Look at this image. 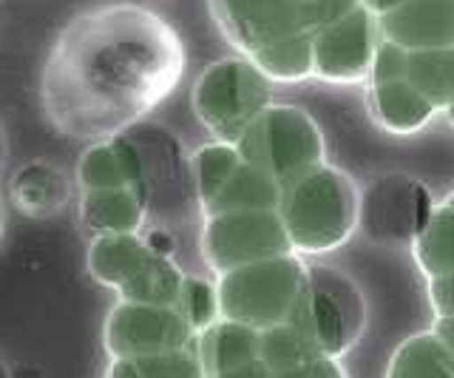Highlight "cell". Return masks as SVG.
Segmentation results:
<instances>
[{
    "label": "cell",
    "instance_id": "obj_39",
    "mask_svg": "<svg viewBox=\"0 0 454 378\" xmlns=\"http://www.w3.org/2000/svg\"><path fill=\"white\" fill-rule=\"evenodd\" d=\"M451 358H454V356H451Z\"/></svg>",
    "mask_w": 454,
    "mask_h": 378
},
{
    "label": "cell",
    "instance_id": "obj_9",
    "mask_svg": "<svg viewBox=\"0 0 454 378\" xmlns=\"http://www.w3.org/2000/svg\"><path fill=\"white\" fill-rule=\"evenodd\" d=\"M103 347L108 358L170 353L196 347V330L176 304L117 302L106 316Z\"/></svg>",
    "mask_w": 454,
    "mask_h": 378
},
{
    "label": "cell",
    "instance_id": "obj_16",
    "mask_svg": "<svg viewBox=\"0 0 454 378\" xmlns=\"http://www.w3.org/2000/svg\"><path fill=\"white\" fill-rule=\"evenodd\" d=\"M77 191L94 188H134L139 193V154L125 131L89 143L74 171Z\"/></svg>",
    "mask_w": 454,
    "mask_h": 378
},
{
    "label": "cell",
    "instance_id": "obj_5",
    "mask_svg": "<svg viewBox=\"0 0 454 378\" xmlns=\"http://www.w3.org/2000/svg\"><path fill=\"white\" fill-rule=\"evenodd\" d=\"M241 160L255 165L278 185H290L298 177L321 165L324 139L301 108L267 106L236 143Z\"/></svg>",
    "mask_w": 454,
    "mask_h": 378
},
{
    "label": "cell",
    "instance_id": "obj_19",
    "mask_svg": "<svg viewBox=\"0 0 454 378\" xmlns=\"http://www.w3.org/2000/svg\"><path fill=\"white\" fill-rule=\"evenodd\" d=\"M103 378H207L196 347L170 350V353L108 358Z\"/></svg>",
    "mask_w": 454,
    "mask_h": 378
},
{
    "label": "cell",
    "instance_id": "obj_2",
    "mask_svg": "<svg viewBox=\"0 0 454 378\" xmlns=\"http://www.w3.org/2000/svg\"><path fill=\"white\" fill-rule=\"evenodd\" d=\"M85 264L94 282L117 293V302L176 304L184 273L139 233L94 236Z\"/></svg>",
    "mask_w": 454,
    "mask_h": 378
},
{
    "label": "cell",
    "instance_id": "obj_29",
    "mask_svg": "<svg viewBox=\"0 0 454 378\" xmlns=\"http://www.w3.org/2000/svg\"><path fill=\"white\" fill-rule=\"evenodd\" d=\"M273 378H340V370L333 358H316L304 364V367H295L287 373H273Z\"/></svg>",
    "mask_w": 454,
    "mask_h": 378
},
{
    "label": "cell",
    "instance_id": "obj_22",
    "mask_svg": "<svg viewBox=\"0 0 454 378\" xmlns=\"http://www.w3.org/2000/svg\"><path fill=\"white\" fill-rule=\"evenodd\" d=\"M375 106L378 117L389 131H415L434 114L429 100H423V94L411 86L409 80L380 83L375 86Z\"/></svg>",
    "mask_w": 454,
    "mask_h": 378
},
{
    "label": "cell",
    "instance_id": "obj_31",
    "mask_svg": "<svg viewBox=\"0 0 454 378\" xmlns=\"http://www.w3.org/2000/svg\"><path fill=\"white\" fill-rule=\"evenodd\" d=\"M210 378H273V373H270L264 367V361H253V364H245V367L239 370H231V373H219V375H210Z\"/></svg>",
    "mask_w": 454,
    "mask_h": 378
},
{
    "label": "cell",
    "instance_id": "obj_13",
    "mask_svg": "<svg viewBox=\"0 0 454 378\" xmlns=\"http://www.w3.org/2000/svg\"><path fill=\"white\" fill-rule=\"evenodd\" d=\"M380 32L406 51L454 46V0H406L383 12Z\"/></svg>",
    "mask_w": 454,
    "mask_h": 378
},
{
    "label": "cell",
    "instance_id": "obj_23",
    "mask_svg": "<svg viewBox=\"0 0 454 378\" xmlns=\"http://www.w3.org/2000/svg\"><path fill=\"white\" fill-rule=\"evenodd\" d=\"M241 165V154L233 143H210L202 146L191 157V179L196 200L202 205V211L213 202V197L222 191V185L233 177V171Z\"/></svg>",
    "mask_w": 454,
    "mask_h": 378
},
{
    "label": "cell",
    "instance_id": "obj_37",
    "mask_svg": "<svg viewBox=\"0 0 454 378\" xmlns=\"http://www.w3.org/2000/svg\"><path fill=\"white\" fill-rule=\"evenodd\" d=\"M449 120H451V125H454V103L449 106Z\"/></svg>",
    "mask_w": 454,
    "mask_h": 378
},
{
    "label": "cell",
    "instance_id": "obj_38",
    "mask_svg": "<svg viewBox=\"0 0 454 378\" xmlns=\"http://www.w3.org/2000/svg\"><path fill=\"white\" fill-rule=\"evenodd\" d=\"M449 205H451V208H454V197H451V202H449Z\"/></svg>",
    "mask_w": 454,
    "mask_h": 378
},
{
    "label": "cell",
    "instance_id": "obj_35",
    "mask_svg": "<svg viewBox=\"0 0 454 378\" xmlns=\"http://www.w3.org/2000/svg\"><path fill=\"white\" fill-rule=\"evenodd\" d=\"M6 151H9V146H6V137H4V131H0V168H4V160H6Z\"/></svg>",
    "mask_w": 454,
    "mask_h": 378
},
{
    "label": "cell",
    "instance_id": "obj_14",
    "mask_svg": "<svg viewBox=\"0 0 454 378\" xmlns=\"http://www.w3.org/2000/svg\"><path fill=\"white\" fill-rule=\"evenodd\" d=\"M287 321H293V325L307 335L321 358H335L344 353L352 339V327H355L347 307L340 304L335 293H330L321 285H312L309 279Z\"/></svg>",
    "mask_w": 454,
    "mask_h": 378
},
{
    "label": "cell",
    "instance_id": "obj_25",
    "mask_svg": "<svg viewBox=\"0 0 454 378\" xmlns=\"http://www.w3.org/2000/svg\"><path fill=\"white\" fill-rule=\"evenodd\" d=\"M418 262L432 279L454 273V208L446 205L432 214L418 236Z\"/></svg>",
    "mask_w": 454,
    "mask_h": 378
},
{
    "label": "cell",
    "instance_id": "obj_7",
    "mask_svg": "<svg viewBox=\"0 0 454 378\" xmlns=\"http://www.w3.org/2000/svg\"><path fill=\"white\" fill-rule=\"evenodd\" d=\"M224 32L247 54L287 37L316 35L358 0H213Z\"/></svg>",
    "mask_w": 454,
    "mask_h": 378
},
{
    "label": "cell",
    "instance_id": "obj_10",
    "mask_svg": "<svg viewBox=\"0 0 454 378\" xmlns=\"http://www.w3.org/2000/svg\"><path fill=\"white\" fill-rule=\"evenodd\" d=\"M139 154V197L145 202L148 222L162 225L182 208L184 188L191 179V162L179 157L176 139L148 120L125 129Z\"/></svg>",
    "mask_w": 454,
    "mask_h": 378
},
{
    "label": "cell",
    "instance_id": "obj_27",
    "mask_svg": "<svg viewBox=\"0 0 454 378\" xmlns=\"http://www.w3.org/2000/svg\"><path fill=\"white\" fill-rule=\"evenodd\" d=\"M176 307L184 313V319L191 321V327L199 335L205 327H210L213 321L219 319L216 285H210L207 279H199V276H184Z\"/></svg>",
    "mask_w": 454,
    "mask_h": 378
},
{
    "label": "cell",
    "instance_id": "obj_32",
    "mask_svg": "<svg viewBox=\"0 0 454 378\" xmlns=\"http://www.w3.org/2000/svg\"><path fill=\"white\" fill-rule=\"evenodd\" d=\"M434 335L446 344V350L454 356V316H440L437 327H434Z\"/></svg>",
    "mask_w": 454,
    "mask_h": 378
},
{
    "label": "cell",
    "instance_id": "obj_30",
    "mask_svg": "<svg viewBox=\"0 0 454 378\" xmlns=\"http://www.w3.org/2000/svg\"><path fill=\"white\" fill-rule=\"evenodd\" d=\"M432 302L440 316H454V273L432 279Z\"/></svg>",
    "mask_w": 454,
    "mask_h": 378
},
{
    "label": "cell",
    "instance_id": "obj_28",
    "mask_svg": "<svg viewBox=\"0 0 454 378\" xmlns=\"http://www.w3.org/2000/svg\"><path fill=\"white\" fill-rule=\"evenodd\" d=\"M406 66H409V51L403 46L392 43V40H383L378 46V51L372 54V72L375 86L380 83H395V80H406Z\"/></svg>",
    "mask_w": 454,
    "mask_h": 378
},
{
    "label": "cell",
    "instance_id": "obj_3",
    "mask_svg": "<svg viewBox=\"0 0 454 378\" xmlns=\"http://www.w3.org/2000/svg\"><path fill=\"white\" fill-rule=\"evenodd\" d=\"M278 217L293 250L324 254L349 236L355 222V193L338 171L318 165L281 188Z\"/></svg>",
    "mask_w": 454,
    "mask_h": 378
},
{
    "label": "cell",
    "instance_id": "obj_18",
    "mask_svg": "<svg viewBox=\"0 0 454 378\" xmlns=\"http://www.w3.org/2000/svg\"><path fill=\"white\" fill-rule=\"evenodd\" d=\"M281 200V185L259 171L255 165L241 160L233 177L224 182L222 191L205 208V214H224V211H273Z\"/></svg>",
    "mask_w": 454,
    "mask_h": 378
},
{
    "label": "cell",
    "instance_id": "obj_1",
    "mask_svg": "<svg viewBox=\"0 0 454 378\" xmlns=\"http://www.w3.org/2000/svg\"><path fill=\"white\" fill-rule=\"evenodd\" d=\"M179 40L151 9L111 0L71 18L40 80L46 120L68 139L117 137L170 94L182 72Z\"/></svg>",
    "mask_w": 454,
    "mask_h": 378
},
{
    "label": "cell",
    "instance_id": "obj_26",
    "mask_svg": "<svg viewBox=\"0 0 454 378\" xmlns=\"http://www.w3.org/2000/svg\"><path fill=\"white\" fill-rule=\"evenodd\" d=\"M250 60L262 68L267 77L276 80H298L312 72V37H287L270 43L250 54Z\"/></svg>",
    "mask_w": 454,
    "mask_h": 378
},
{
    "label": "cell",
    "instance_id": "obj_15",
    "mask_svg": "<svg viewBox=\"0 0 454 378\" xmlns=\"http://www.w3.org/2000/svg\"><path fill=\"white\" fill-rule=\"evenodd\" d=\"M80 228L94 236L139 233L148 228L145 202L134 188H94L77 193Z\"/></svg>",
    "mask_w": 454,
    "mask_h": 378
},
{
    "label": "cell",
    "instance_id": "obj_6",
    "mask_svg": "<svg viewBox=\"0 0 454 378\" xmlns=\"http://www.w3.org/2000/svg\"><path fill=\"white\" fill-rule=\"evenodd\" d=\"M267 106L270 83L253 60L227 58L213 63L193 86L196 117L219 143L236 146Z\"/></svg>",
    "mask_w": 454,
    "mask_h": 378
},
{
    "label": "cell",
    "instance_id": "obj_20",
    "mask_svg": "<svg viewBox=\"0 0 454 378\" xmlns=\"http://www.w3.org/2000/svg\"><path fill=\"white\" fill-rule=\"evenodd\" d=\"M406 80L432 108H449L454 103V46L409 51Z\"/></svg>",
    "mask_w": 454,
    "mask_h": 378
},
{
    "label": "cell",
    "instance_id": "obj_17",
    "mask_svg": "<svg viewBox=\"0 0 454 378\" xmlns=\"http://www.w3.org/2000/svg\"><path fill=\"white\" fill-rule=\"evenodd\" d=\"M262 333L231 319H216L196 335V353L205 364V373L219 375L259 361Z\"/></svg>",
    "mask_w": 454,
    "mask_h": 378
},
{
    "label": "cell",
    "instance_id": "obj_4",
    "mask_svg": "<svg viewBox=\"0 0 454 378\" xmlns=\"http://www.w3.org/2000/svg\"><path fill=\"white\" fill-rule=\"evenodd\" d=\"M307 287V273L293 254L250 262L219 276L216 299L219 319H231L253 330H267L284 325L301 293Z\"/></svg>",
    "mask_w": 454,
    "mask_h": 378
},
{
    "label": "cell",
    "instance_id": "obj_8",
    "mask_svg": "<svg viewBox=\"0 0 454 378\" xmlns=\"http://www.w3.org/2000/svg\"><path fill=\"white\" fill-rule=\"evenodd\" d=\"M293 254L278 208L273 211H224L210 214L202 231V256L213 273L262 259Z\"/></svg>",
    "mask_w": 454,
    "mask_h": 378
},
{
    "label": "cell",
    "instance_id": "obj_11",
    "mask_svg": "<svg viewBox=\"0 0 454 378\" xmlns=\"http://www.w3.org/2000/svg\"><path fill=\"white\" fill-rule=\"evenodd\" d=\"M372 18L358 4L312 35V72L330 80H355L372 66Z\"/></svg>",
    "mask_w": 454,
    "mask_h": 378
},
{
    "label": "cell",
    "instance_id": "obj_33",
    "mask_svg": "<svg viewBox=\"0 0 454 378\" xmlns=\"http://www.w3.org/2000/svg\"><path fill=\"white\" fill-rule=\"evenodd\" d=\"M6 222H9V202H6V191H0V242L6 236Z\"/></svg>",
    "mask_w": 454,
    "mask_h": 378
},
{
    "label": "cell",
    "instance_id": "obj_12",
    "mask_svg": "<svg viewBox=\"0 0 454 378\" xmlns=\"http://www.w3.org/2000/svg\"><path fill=\"white\" fill-rule=\"evenodd\" d=\"M77 182L51 160H28L12 171L6 202L28 219H51L77 202Z\"/></svg>",
    "mask_w": 454,
    "mask_h": 378
},
{
    "label": "cell",
    "instance_id": "obj_36",
    "mask_svg": "<svg viewBox=\"0 0 454 378\" xmlns=\"http://www.w3.org/2000/svg\"><path fill=\"white\" fill-rule=\"evenodd\" d=\"M0 378H9V373H6V364L0 361Z\"/></svg>",
    "mask_w": 454,
    "mask_h": 378
},
{
    "label": "cell",
    "instance_id": "obj_24",
    "mask_svg": "<svg viewBox=\"0 0 454 378\" xmlns=\"http://www.w3.org/2000/svg\"><path fill=\"white\" fill-rule=\"evenodd\" d=\"M259 358L264 361V367L270 373H287L295 367H304V364L316 361L321 356L293 321H284V325L262 330Z\"/></svg>",
    "mask_w": 454,
    "mask_h": 378
},
{
    "label": "cell",
    "instance_id": "obj_21",
    "mask_svg": "<svg viewBox=\"0 0 454 378\" xmlns=\"http://www.w3.org/2000/svg\"><path fill=\"white\" fill-rule=\"evenodd\" d=\"M387 378H454V358L434 333H420L397 347Z\"/></svg>",
    "mask_w": 454,
    "mask_h": 378
},
{
    "label": "cell",
    "instance_id": "obj_34",
    "mask_svg": "<svg viewBox=\"0 0 454 378\" xmlns=\"http://www.w3.org/2000/svg\"><path fill=\"white\" fill-rule=\"evenodd\" d=\"M401 4H406V0H366V6H372L378 15H383V12H389V9L401 6Z\"/></svg>",
    "mask_w": 454,
    "mask_h": 378
}]
</instances>
